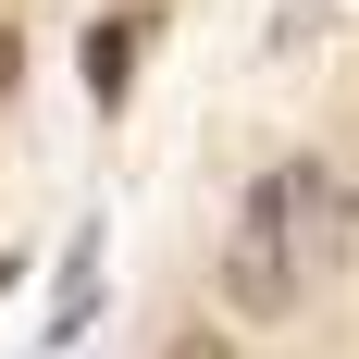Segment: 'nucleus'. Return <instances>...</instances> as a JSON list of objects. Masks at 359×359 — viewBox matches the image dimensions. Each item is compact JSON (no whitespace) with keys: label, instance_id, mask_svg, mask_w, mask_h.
Instances as JSON below:
<instances>
[{"label":"nucleus","instance_id":"obj_1","mask_svg":"<svg viewBox=\"0 0 359 359\" xmlns=\"http://www.w3.org/2000/svg\"><path fill=\"white\" fill-rule=\"evenodd\" d=\"M297 285H310V273H297V248H285V236L236 223V248H223V297H236L248 323H285V310H297Z\"/></svg>","mask_w":359,"mask_h":359},{"label":"nucleus","instance_id":"obj_2","mask_svg":"<svg viewBox=\"0 0 359 359\" xmlns=\"http://www.w3.org/2000/svg\"><path fill=\"white\" fill-rule=\"evenodd\" d=\"M137 25H149V13H111V25L87 37V87H100V100H124V74H137Z\"/></svg>","mask_w":359,"mask_h":359},{"label":"nucleus","instance_id":"obj_3","mask_svg":"<svg viewBox=\"0 0 359 359\" xmlns=\"http://www.w3.org/2000/svg\"><path fill=\"white\" fill-rule=\"evenodd\" d=\"M100 323V236H74V273H62V323L50 334H87Z\"/></svg>","mask_w":359,"mask_h":359},{"label":"nucleus","instance_id":"obj_4","mask_svg":"<svg viewBox=\"0 0 359 359\" xmlns=\"http://www.w3.org/2000/svg\"><path fill=\"white\" fill-rule=\"evenodd\" d=\"M323 186H334V198H347V211H359V137H347V149H334V161H323Z\"/></svg>","mask_w":359,"mask_h":359},{"label":"nucleus","instance_id":"obj_5","mask_svg":"<svg viewBox=\"0 0 359 359\" xmlns=\"http://www.w3.org/2000/svg\"><path fill=\"white\" fill-rule=\"evenodd\" d=\"M161 359H236V347H223V334H174Z\"/></svg>","mask_w":359,"mask_h":359}]
</instances>
